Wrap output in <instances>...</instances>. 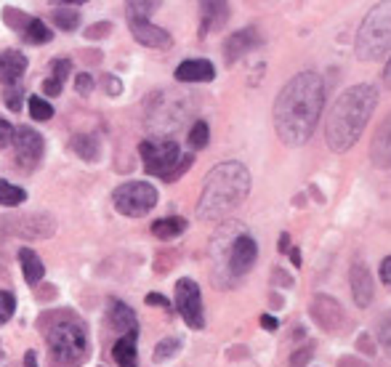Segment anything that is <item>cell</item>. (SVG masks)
<instances>
[{
	"instance_id": "6da1fadb",
	"label": "cell",
	"mask_w": 391,
	"mask_h": 367,
	"mask_svg": "<svg viewBox=\"0 0 391 367\" xmlns=\"http://www.w3.org/2000/svg\"><path fill=\"white\" fill-rule=\"evenodd\" d=\"M325 107V83L314 69L298 72L274 99V131L285 146H304L317 131Z\"/></svg>"
},
{
	"instance_id": "7a4b0ae2",
	"label": "cell",
	"mask_w": 391,
	"mask_h": 367,
	"mask_svg": "<svg viewBox=\"0 0 391 367\" xmlns=\"http://www.w3.org/2000/svg\"><path fill=\"white\" fill-rule=\"evenodd\" d=\"M378 107V88L370 83H357L336 99L325 120V141L333 152H348L368 128L373 112Z\"/></svg>"
},
{
	"instance_id": "3957f363",
	"label": "cell",
	"mask_w": 391,
	"mask_h": 367,
	"mask_svg": "<svg viewBox=\"0 0 391 367\" xmlns=\"http://www.w3.org/2000/svg\"><path fill=\"white\" fill-rule=\"evenodd\" d=\"M250 192V170L237 160L218 163L205 176V187L197 202L200 221H224L229 213L237 211Z\"/></svg>"
},
{
	"instance_id": "277c9868",
	"label": "cell",
	"mask_w": 391,
	"mask_h": 367,
	"mask_svg": "<svg viewBox=\"0 0 391 367\" xmlns=\"http://www.w3.org/2000/svg\"><path fill=\"white\" fill-rule=\"evenodd\" d=\"M192 110H195L192 93H184V91L154 93V99H149L147 125H149V131L160 134V139H171V134H176L184 125Z\"/></svg>"
},
{
	"instance_id": "5b68a950",
	"label": "cell",
	"mask_w": 391,
	"mask_h": 367,
	"mask_svg": "<svg viewBox=\"0 0 391 367\" xmlns=\"http://www.w3.org/2000/svg\"><path fill=\"white\" fill-rule=\"evenodd\" d=\"M391 54V3L373 6L357 33V59L378 62L380 56Z\"/></svg>"
},
{
	"instance_id": "8992f818",
	"label": "cell",
	"mask_w": 391,
	"mask_h": 367,
	"mask_svg": "<svg viewBox=\"0 0 391 367\" xmlns=\"http://www.w3.org/2000/svg\"><path fill=\"white\" fill-rule=\"evenodd\" d=\"M139 155L144 160V170L149 176L174 181L192 165V157H181V149L176 144V139H147L139 146Z\"/></svg>"
},
{
	"instance_id": "52a82bcc",
	"label": "cell",
	"mask_w": 391,
	"mask_h": 367,
	"mask_svg": "<svg viewBox=\"0 0 391 367\" xmlns=\"http://www.w3.org/2000/svg\"><path fill=\"white\" fill-rule=\"evenodd\" d=\"M54 367H80L88 356V335L80 322H59L45 333Z\"/></svg>"
},
{
	"instance_id": "ba28073f",
	"label": "cell",
	"mask_w": 391,
	"mask_h": 367,
	"mask_svg": "<svg viewBox=\"0 0 391 367\" xmlns=\"http://www.w3.org/2000/svg\"><path fill=\"white\" fill-rule=\"evenodd\" d=\"M224 234V240H227V258H224V267H227L229 277H242V274H248L253 264H256V258H259V245L256 240L250 237L245 229H239L237 223H229L221 229Z\"/></svg>"
},
{
	"instance_id": "9c48e42d",
	"label": "cell",
	"mask_w": 391,
	"mask_h": 367,
	"mask_svg": "<svg viewBox=\"0 0 391 367\" xmlns=\"http://www.w3.org/2000/svg\"><path fill=\"white\" fill-rule=\"evenodd\" d=\"M112 202H115L118 213L139 219V216H147L157 205V190L149 181H128V184H120L118 190L112 192Z\"/></svg>"
},
{
	"instance_id": "30bf717a",
	"label": "cell",
	"mask_w": 391,
	"mask_h": 367,
	"mask_svg": "<svg viewBox=\"0 0 391 367\" xmlns=\"http://www.w3.org/2000/svg\"><path fill=\"white\" fill-rule=\"evenodd\" d=\"M154 6L157 3H128V24L139 43L147 45V48H160L163 51V48L174 45V37H171V33H165L163 27H157L147 19Z\"/></svg>"
},
{
	"instance_id": "8fae6325",
	"label": "cell",
	"mask_w": 391,
	"mask_h": 367,
	"mask_svg": "<svg viewBox=\"0 0 391 367\" xmlns=\"http://www.w3.org/2000/svg\"><path fill=\"white\" fill-rule=\"evenodd\" d=\"M176 309L184 317V322L192 330H203L205 327V312H203V293L195 279L181 277L176 282Z\"/></svg>"
},
{
	"instance_id": "7c38bea8",
	"label": "cell",
	"mask_w": 391,
	"mask_h": 367,
	"mask_svg": "<svg viewBox=\"0 0 391 367\" xmlns=\"http://www.w3.org/2000/svg\"><path fill=\"white\" fill-rule=\"evenodd\" d=\"M13 149H16V160L22 165H35L43 157V136L38 134L35 128H16L13 134Z\"/></svg>"
},
{
	"instance_id": "4fadbf2b",
	"label": "cell",
	"mask_w": 391,
	"mask_h": 367,
	"mask_svg": "<svg viewBox=\"0 0 391 367\" xmlns=\"http://www.w3.org/2000/svg\"><path fill=\"white\" fill-rule=\"evenodd\" d=\"M312 317H314L317 325H319L322 330H327V333H338L341 325L346 322L341 303H338L336 298H330V296H317V298L312 301Z\"/></svg>"
},
{
	"instance_id": "5bb4252c",
	"label": "cell",
	"mask_w": 391,
	"mask_h": 367,
	"mask_svg": "<svg viewBox=\"0 0 391 367\" xmlns=\"http://www.w3.org/2000/svg\"><path fill=\"white\" fill-rule=\"evenodd\" d=\"M370 160L375 168H391V112L380 120L370 139Z\"/></svg>"
},
{
	"instance_id": "9a60e30c",
	"label": "cell",
	"mask_w": 391,
	"mask_h": 367,
	"mask_svg": "<svg viewBox=\"0 0 391 367\" xmlns=\"http://www.w3.org/2000/svg\"><path fill=\"white\" fill-rule=\"evenodd\" d=\"M256 45H261V35L256 27H245L239 33H232L227 37V43H224V59H227V64H234L237 59H242Z\"/></svg>"
},
{
	"instance_id": "2e32d148",
	"label": "cell",
	"mask_w": 391,
	"mask_h": 367,
	"mask_svg": "<svg viewBox=\"0 0 391 367\" xmlns=\"http://www.w3.org/2000/svg\"><path fill=\"white\" fill-rule=\"evenodd\" d=\"M348 282H351V296H354V303L359 309H368L370 301H373V277H370L368 267L362 261H354L351 264V272H348Z\"/></svg>"
},
{
	"instance_id": "e0dca14e",
	"label": "cell",
	"mask_w": 391,
	"mask_h": 367,
	"mask_svg": "<svg viewBox=\"0 0 391 367\" xmlns=\"http://www.w3.org/2000/svg\"><path fill=\"white\" fill-rule=\"evenodd\" d=\"M216 78V67L208 59H186L176 67L178 83H210Z\"/></svg>"
},
{
	"instance_id": "ac0fdd59",
	"label": "cell",
	"mask_w": 391,
	"mask_h": 367,
	"mask_svg": "<svg viewBox=\"0 0 391 367\" xmlns=\"http://www.w3.org/2000/svg\"><path fill=\"white\" fill-rule=\"evenodd\" d=\"M27 72V56L19 54V51H3L0 54V83L3 86H13V83H19L22 75Z\"/></svg>"
},
{
	"instance_id": "d6986e66",
	"label": "cell",
	"mask_w": 391,
	"mask_h": 367,
	"mask_svg": "<svg viewBox=\"0 0 391 367\" xmlns=\"http://www.w3.org/2000/svg\"><path fill=\"white\" fill-rule=\"evenodd\" d=\"M136 341H139V330L136 333H125L123 338H118V344L112 346V356H115V362L120 367H139Z\"/></svg>"
},
{
	"instance_id": "ffe728a7",
	"label": "cell",
	"mask_w": 391,
	"mask_h": 367,
	"mask_svg": "<svg viewBox=\"0 0 391 367\" xmlns=\"http://www.w3.org/2000/svg\"><path fill=\"white\" fill-rule=\"evenodd\" d=\"M109 325L123 335L136 333V330H139V320H136V314L130 312L123 301H112V303H109Z\"/></svg>"
},
{
	"instance_id": "44dd1931",
	"label": "cell",
	"mask_w": 391,
	"mask_h": 367,
	"mask_svg": "<svg viewBox=\"0 0 391 367\" xmlns=\"http://www.w3.org/2000/svg\"><path fill=\"white\" fill-rule=\"evenodd\" d=\"M229 19V6L227 3H203V24H200V37L213 33L218 27H224Z\"/></svg>"
},
{
	"instance_id": "7402d4cb",
	"label": "cell",
	"mask_w": 391,
	"mask_h": 367,
	"mask_svg": "<svg viewBox=\"0 0 391 367\" xmlns=\"http://www.w3.org/2000/svg\"><path fill=\"white\" fill-rule=\"evenodd\" d=\"M19 264H22L24 279H27L30 285H38V282L43 279L45 267H43V261H40V256L35 253L33 247H22V250H19Z\"/></svg>"
},
{
	"instance_id": "603a6c76",
	"label": "cell",
	"mask_w": 391,
	"mask_h": 367,
	"mask_svg": "<svg viewBox=\"0 0 391 367\" xmlns=\"http://www.w3.org/2000/svg\"><path fill=\"white\" fill-rule=\"evenodd\" d=\"M186 226H189L186 219H181V216H168V219H160V221L152 223V234L157 240H174V237L186 232Z\"/></svg>"
},
{
	"instance_id": "cb8c5ba5",
	"label": "cell",
	"mask_w": 391,
	"mask_h": 367,
	"mask_svg": "<svg viewBox=\"0 0 391 367\" xmlns=\"http://www.w3.org/2000/svg\"><path fill=\"white\" fill-rule=\"evenodd\" d=\"M22 37L33 45H43L54 37V33H51L48 24L40 22V19H27V24L22 27Z\"/></svg>"
},
{
	"instance_id": "d4e9b609",
	"label": "cell",
	"mask_w": 391,
	"mask_h": 367,
	"mask_svg": "<svg viewBox=\"0 0 391 367\" xmlns=\"http://www.w3.org/2000/svg\"><path fill=\"white\" fill-rule=\"evenodd\" d=\"M72 149L83 160H91V163L98 160V139H94V136H75L72 139Z\"/></svg>"
},
{
	"instance_id": "484cf974",
	"label": "cell",
	"mask_w": 391,
	"mask_h": 367,
	"mask_svg": "<svg viewBox=\"0 0 391 367\" xmlns=\"http://www.w3.org/2000/svg\"><path fill=\"white\" fill-rule=\"evenodd\" d=\"M24 200H27V192L22 187H13L8 181H0V205L13 208V205H22Z\"/></svg>"
},
{
	"instance_id": "4316f807",
	"label": "cell",
	"mask_w": 391,
	"mask_h": 367,
	"mask_svg": "<svg viewBox=\"0 0 391 367\" xmlns=\"http://www.w3.org/2000/svg\"><path fill=\"white\" fill-rule=\"evenodd\" d=\"M27 104H30V117H35V120L45 122V120H51V117H54V107H51L43 96H30Z\"/></svg>"
},
{
	"instance_id": "83f0119b",
	"label": "cell",
	"mask_w": 391,
	"mask_h": 367,
	"mask_svg": "<svg viewBox=\"0 0 391 367\" xmlns=\"http://www.w3.org/2000/svg\"><path fill=\"white\" fill-rule=\"evenodd\" d=\"M208 139H210V128H208V122L195 120L192 131H189V146H192V149H205Z\"/></svg>"
},
{
	"instance_id": "f1b7e54d",
	"label": "cell",
	"mask_w": 391,
	"mask_h": 367,
	"mask_svg": "<svg viewBox=\"0 0 391 367\" xmlns=\"http://www.w3.org/2000/svg\"><path fill=\"white\" fill-rule=\"evenodd\" d=\"M54 22L59 30L72 33V30H77V24H80V13L72 11V8H59V11H54Z\"/></svg>"
},
{
	"instance_id": "f546056e",
	"label": "cell",
	"mask_w": 391,
	"mask_h": 367,
	"mask_svg": "<svg viewBox=\"0 0 391 367\" xmlns=\"http://www.w3.org/2000/svg\"><path fill=\"white\" fill-rule=\"evenodd\" d=\"M181 349V341L178 338H165L160 344L154 346V362H165V359H171Z\"/></svg>"
},
{
	"instance_id": "4dcf8cb0",
	"label": "cell",
	"mask_w": 391,
	"mask_h": 367,
	"mask_svg": "<svg viewBox=\"0 0 391 367\" xmlns=\"http://www.w3.org/2000/svg\"><path fill=\"white\" fill-rule=\"evenodd\" d=\"M16 312V298L8 290H0V325H6Z\"/></svg>"
},
{
	"instance_id": "1f68e13d",
	"label": "cell",
	"mask_w": 391,
	"mask_h": 367,
	"mask_svg": "<svg viewBox=\"0 0 391 367\" xmlns=\"http://www.w3.org/2000/svg\"><path fill=\"white\" fill-rule=\"evenodd\" d=\"M69 72H72V62H69V59H56L54 64H51V78H54L56 83H62V86H64V80Z\"/></svg>"
},
{
	"instance_id": "d6a6232c",
	"label": "cell",
	"mask_w": 391,
	"mask_h": 367,
	"mask_svg": "<svg viewBox=\"0 0 391 367\" xmlns=\"http://www.w3.org/2000/svg\"><path fill=\"white\" fill-rule=\"evenodd\" d=\"M94 86H96V80H94V75L91 72H80L75 78V88L80 96H91V91H94Z\"/></svg>"
},
{
	"instance_id": "836d02e7",
	"label": "cell",
	"mask_w": 391,
	"mask_h": 367,
	"mask_svg": "<svg viewBox=\"0 0 391 367\" xmlns=\"http://www.w3.org/2000/svg\"><path fill=\"white\" fill-rule=\"evenodd\" d=\"M13 134H16V128H13L11 122L6 120V117H0V149L3 146L13 144Z\"/></svg>"
},
{
	"instance_id": "e575fe53",
	"label": "cell",
	"mask_w": 391,
	"mask_h": 367,
	"mask_svg": "<svg viewBox=\"0 0 391 367\" xmlns=\"http://www.w3.org/2000/svg\"><path fill=\"white\" fill-rule=\"evenodd\" d=\"M312 354H314V346L309 344L304 346V349H298L293 356H290V367H304L309 359H312Z\"/></svg>"
},
{
	"instance_id": "d590c367",
	"label": "cell",
	"mask_w": 391,
	"mask_h": 367,
	"mask_svg": "<svg viewBox=\"0 0 391 367\" xmlns=\"http://www.w3.org/2000/svg\"><path fill=\"white\" fill-rule=\"evenodd\" d=\"M107 33H112V24L109 22H98V24H91L86 30V37H91V40H98V37H104Z\"/></svg>"
},
{
	"instance_id": "8d00e7d4",
	"label": "cell",
	"mask_w": 391,
	"mask_h": 367,
	"mask_svg": "<svg viewBox=\"0 0 391 367\" xmlns=\"http://www.w3.org/2000/svg\"><path fill=\"white\" fill-rule=\"evenodd\" d=\"M380 282H383L386 288H391V256H386L380 261Z\"/></svg>"
},
{
	"instance_id": "74e56055",
	"label": "cell",
	"mask_w": 391,
	"mask_h": 367,
	"mask_svg": "<svg viewBox=\"0 0 391 367\" xmlns=\"http://www.w3.org/2000/svg\"><path fill=\"white\" fill-rule=\"evenodd\" d=\"M62 88H64V86H62V83H56L54 78H45V80H43L45 96H59V93H62Z\"/></svg>"
},
{
	"instance_id": "f35d334b",
	"label": "cell",
	"mask_w": 391,
	"mask_h": 367,
	"mask_svg": "<svg viewBox=\"0 0 391 367\" xmlns=\"http://www.w3.org/2000/svg\"><path fill=\"white\" fill-rule=\"evenodd\" d=\"M147 303H149V306H163V309H171V301L168 298H163V296H160V293H149V296H147Z\"/></svg>"
},
{
	"instance_id": "ab89813d",
	"label": "cell",
	"mask_w": 391,
	"mask_h": 367,
	"mask_svg": "<svg viewBox=\"0 0 391 367\" xmlns=\"http://www.w3.org/2000/svg\"><path fill=\"white\" fill-rule=\"evenodd\" d=\"M104 88H107L109 96H118L120 91H123V86H120V80L115 78V75H109V78L104 80Z\"/></svg>"
},
{
	"instance_id": "60d3db41",
	"label": "cell",
	"mask_w": 391,
	"mask_h": 367,
	"mask_svg": "<svg viewBox=\"0 0 391 367\" xmlns=\"http://www.w3.org/2000/svg\"><path fill=\"white\" fill-rule=\"evenodd\" d=\"M261 325H264L266 330H277V327H280V322H277L274 317H269V314H264V317H261Z\"/></svg>"
},
{
	"instance_id": "b9f144b4",
	"label": "cell",
	"mask_w": 391,
	"mask_h": 367,
	"mask_svg": "<svg viewBox=\"0 0 391 367\" xmlns=\"http://www.w3.org/2000/svg\"><path fill=\"white\" fill-rule=\"evenodd\" d=\"M383 86L391 88V59L386 62V67H383Z\"/></svg>"
},
{
	"instance_id": "7bdbcfd3",
	"label": "cell",
	"mask_w": 391,
	"mask_h": 367,
	"mask_svg": "<svg viewBox=\"0 0 391 367\" xmlns=\"http://www.w3.org/2000/svg\"><path fill=\"white\" fill-rule=\"evenodd\" d=\"M290 261H293L295 267H301V250L298 247H290Z\"/></svg>"
},
{
	"instance_id": "ee69618b",
	"label": "cell",
	"mask_w": 391,
	"mask_h": 367,
	"mask_svg": "<svg viewBox=\"0 0 391 367\" xmlns=\"http://www.w3.org/2000/svg\"><path fill=\"white\" fill-rule=\"evenodd\" d=\"M280 250H283V253H288V250H290V237H288V234H283V237H280Z\"/></svg>"
},
{
	"instance_id": "f6af8a7d",
	"label": "cell",
	"mask_w": 391,
	"mask_h": 367,
	"mask_svg": "<svg viewBox=\"0 0 391 367\" xmlns=\"http://www.w3.org/2000/svg\"><path fill=\"white\" fill-rule=\"evenodd\" d=\"M338 367H365V365H362V362H354V359H341Z\"/></svg>"
},
{
	"instance_id": "bcb514c9",
	"label": "cell",
	"mask_w": 391,
	"mask_h": 367,
	"mask_svg": "<svg viewBox=\"0 0 391 367\" xmlns=\"http://www.w3.org/2000/svg\"><path fill=\"white\" fill-rule=\"evenodd\" d=\"M27 367H35V351H27Z\"/></svg>"
}]
</instances>
